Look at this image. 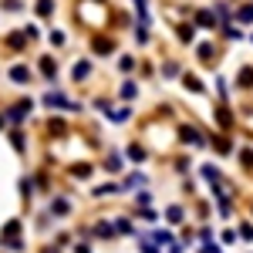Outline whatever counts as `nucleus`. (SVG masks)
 I'll return each instance as SVG.
<instances>
[{"label": "nucleus", "mask_w": 253, "mask_h": 253, "mask_svg": "<svg viewBox=\"0 0 253 253\" xmlns=\"http://www.w3.org/2000/svg\"><path fill=\"white\" fill-rule=\"evenodd\" d=\"M132 3H135V7H149V0H132Z\"/></svg>", "instance_id": "obj_18"}, {"label": "nucleus", "mask_w": 253, "mask_h": 253, "mask_svg": "<svg viewBox=\"0 0 253 253\" xmlns=\"http://www.w3.org/2000/svg\"><path fill=\"white\" fill-rule=\"evenodd\" d=\"M47 41H51V47H64V31H54V27H51V31H47Z\"/></svg>", "instance_id": "obj_17"}, {"label": "nucleus", "mask_w": 253, "mask_h": 253, "mask_svg": "<svg viewBox=\"0 0 253 253\" xmlns=\"http://www.w3.org/2000/svg\"><path fill=\"white\" fill-rule=\"evenodd\" d=\"M233 17L240 20V24H253V0H243V3H236Z\"/></svg>", "instance_id": "obj_7"}, {"label": "nucleus", "mask_w": 253, "mask_h": 253, "mask_svg": "<svg viewBox=\"0 0 253 253\" xmlns=\"http://www.w3.org/2000/svg\"><path fill=\"white\" fill-rule=\"evenodd\" d=\"M159 71H162V78H179V75H182V64H179L175 58H169V61H162Z\"/></svg>", "instance_id": "obj_8"}, {"label": "nucleus", "mask_w": 253, "mask_h": 253, "mask_svg": "<svg viewBox=\"0 0 253 253\" xmlns=\"http://www.w3.org/2000/svg\"><path fill=\"white\" fill-rule=\"evenodd\" d=\"M135 68H138V58H135V54H122V58H118V71H122V75H132Z\"/></svg>", "instance_id": "obj_9"}, {"label": "nucleus", "mask_w": 253, "mask_h": 253, "mask_svg": "<svg viewBox=\"0 0 253 253\" xmlns=\"http://www.w3.org/2000/svg\"><path fill=\"white\" fill-rule=\"evenodd\" d=\"M179 41H182V44H193L196 41V24H179Z\"/></svg>", "instance_id": "obj_13"}, {"label": "nucleus", "mask_w": 253, "mask_h": 253, "mask_svg": "<svg viewBox=\"0 0 253 253\" xmlns=\"http://www.w3.org/2000/svg\"><path fill=\"white\" fill-rule=\"evenodd\" d=\"M27 3L24 0H0V10H7V14H20Z\"/></svg>", "instance_id": "obj_15"}, {"label": "nucleus", "mask_w": 253, "mask_h": 253, "mask_svg": "<svg viewBox=\"0 0 253 253\" xmlns=\"http://www.w3.org/2000/svg\"><path fill=\"white\" fill-rule=\"evenodd\" d=\"M34 14H38L41 20H51L58 14V0H34Z\"/></svg>", "instance_id": "obj_5"}, {"label": "nucleus", "mask_w": 253, "mask_h": 253, "mask_svg": "<svg viewBox=\"0 0 253 253\" xmlns=\"http://www.w3.org/2000/svg\"><path fill=\"white\" fill-rule=\"evenodd\" d=\"M182 84H186V91H193V95H199V91H203L199 78H193V75H182Z\"/></svg>", "instance_id": "obj_16"}, {"label": "nucleus", "mask_w": 253, "mask_h": 253, "mask_svg": "<svg viewBox=\"0 0 253 253\" xmlns=\"http://www.w3.org/2000/svg\"><path fill=\"white\" fill-rule=\"evenodd\" d=\"M250 41H253V38H250Z\"/></svg>", "instance_id": "obj_19"}, {"label": "nucleus", "mask_w": 253, "mask_h": 253, "mask_svg": "<svg viewBox=\"0 0 253 253\" xmlns=\"http://www.w3.org/2000/svg\"><path fill=\"white\" fill-rule=\"evenodd\" d=\"M7 75H10V81H14V84H27V81L34 78V71H31V68H27L24 61H17V64H10V71H7Z\"/></svg>", "instance_id": "obj_3"}, {"label": "nucleus", "mask_w": 253, "mask_h": 253, "mask_svg": "<svg viewBox=\"0 0 253 253\" xmlns=\"http://www.w3.org/2000/svg\"><path fill=\"white\" fill-rule=\"evenodd\" d=\"M105 172H112V175L122 172V156H118V152H108V156H105Z\"/></svg>", "instance_id": "obj_11"}, {"label": "nucleus", "mask_w": 253, "mask_h": 253, "mask_svg": "<svg viewBox=\"0 0 253 253\" xmlns=\"http://www.w3.org/2000/svg\"><path fill=\"white\" fill-rule=\"evenodd\" d=\"M118 95L125 98V101H132V98H138V81H135V78L122 81V91H118Z\"/></svg>", "instance_id": "obj_10"}, {"label": "nucleus", "mask_w": 253, "mask_h": 253, "mask_svg": "<svg viewBox=\"0 0 253 253\" xmlns=\"http://www.w3.org/2000/svg\"><path fill=\"white\" fill-rule=\"evenodd\" d=\"M38 71L44 75L47 81H54L58 78V58H51V54H44V58L38 61Z\"/></svg>", "instance_id": "obj_6"}, {"label": "nucleus", "mask_w": 253, "mask_h": 253, "mask_svg": "<svg viewBox=\"0 0 253 253\" xmlns=\"http://www.w3.org/2000/svg\"><path fill=\"white\" fill-rule=\"evenodd\" d=\"M193 24H199V27H216L213 7H196V10H193Z\"/></svg>", "instance_id": "obj_4"}, {"label": "nucleus", "mask_w": 253, "mask_h": 253, "mask_svg": "<svg viewBox=\"0 0 253 253\" xmlns=\"http://www.w3.org/2000/svg\"><path fill=\"white\" fill-rule=\"evenodd\" d=\"M51 213H58V216H68V213H71V203H68L64 196H54V199H51Z\"/></svg>", "instance_id": "obj_12"}, {"label": "nucleus", "mask_w": 253, "mask_h": 253, "mask_svg": "<svg viewBox=\"0 0 253 253\" xmlns=\"http://www.w3.org/2000/svg\"><path fill=\"white\" fill-rule=\"evenodd\" d=\"M91 51H95L98 58H108V54H115L118 51V41H115V34H91Z\"/></svg>", "instance_id": "obj_1"}, {"label": "nucleus", "mask_w": 253, "mask_h": 253, "mask_svg": "<svg viewBox=\"0 0 253 253\" xmlns=\"http://www.w3.org/2000/svg\"><path fill=\"white\" fill-rule=\"evenodd\" d=\"M125 156H128V159H135V162H142V159H145V145H142V142H128Z\"/></svg>", "instance_id": "obj_14"}, {"label": "nucleus", "mask_w": 253, "mask_h": 253, "mask_svg": "<svg viewBox=\"0 0 253 253\" xmlns=\"http://www.w3.org/2000/svg\"><path fill=\"white\" fill-rule=\"evenodd\" d=\"M91 71H95L91 58H78V61H75V68H71V81H88V78H91Z\"/></svg>", "instance_id": "obj_2"}]
</instances>
